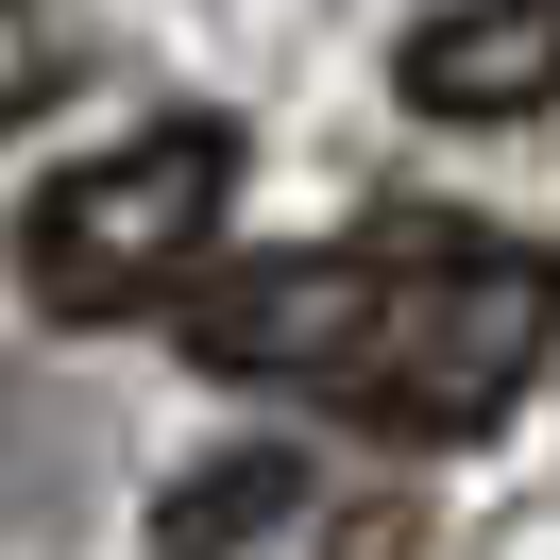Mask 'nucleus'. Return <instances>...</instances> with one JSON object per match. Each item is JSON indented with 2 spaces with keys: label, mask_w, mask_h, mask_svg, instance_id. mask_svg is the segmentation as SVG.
Wrapping results in <instances>:
<instances>
[{
  "label": "nucleus",
  "mask_w": 560,
  "mask_h": 560,
  "mask_svg": "<svg viewBox=\"0 0 560 560\" xmlns=\"http://www.w3.org/2000/svg\"><path fill=\"white\" fill-rule=\"evenodd\" d=\"M544 340H560V255L544 238L390 221L374 238V323H357L340 390L390 442H476V424H510V390L544 374Z\"/></svg>",
  "instance_id": "nucleus-1"
},
{
  "label": "nucleus",
  "mask_w": 560,
  "mask_h": 560,
  "mask_svg": "<svg viewBox=\"0 0 560 560\" xmlns=\"http://www.w3.org/2000/svg\"><path fill=\"white\" fill-rule=\"evenodd\" d=\"M221 205H238V119H137L119 153H85V171L35 187L18 289L51 323H137V306L187 289V255L221 238Z\"/></svg>",
  "instance_id": "nucleus-2"
},
{
  "label": "nucleus",
  "mask_w": 560,
  "mask_h": 560,
  "mask_svg": "<svg viewBox=\"0 0 560 560\" xmlns=\"http://www.w3.org/2000/svg\"><path fill=\"white\" fill-rule=\"evenodd\" d=\"M171 323H187V357H205V374H323V390H340L357 323H374V238H323V255L205 272Z\"/></svg>",
  "instance_id": "nucleus-3"
},
{
  "label": "nucleus",
  "mask_w": 560,
  "mask_h": 560,
  "mask_svg": "<svg viewBox=\"0 0 560 560\" xmlns=\"http://www.w3.org/2000/svg\"><path fill=\"white\" fill-rule=\"evenodd\" d=\"M408 119H544L560 103V0H442L390 51Z\"/></svg>",
  "instance_id": "nucleus-4"
},
{
  "label": "nucleus",
  "mask_w": 560,
  "mask_h": 560,
  "mask_svg": "<svg viewBox=\"0 0 560 560\" xmlns=\"http://www.w3.org/2000/svg\"><path fill=\"white\" fill-rule=\"evenodd\" d=\"M272 526H306V442H205L153 492V560H255Z\"/></svg>",
  "instance_id": "nucleus-5"
},
{
  "label": "nucleus",
  "mask_w": 560,
  "mask_h": 560,
  "mask_svg": "<svg viewBox=\"0 0 560 560\" xmlns=\"http://www.w3.org/2000/svg\"><path fill=\"white\" fill-rule=\"evenodd\" d=\"M35 85H51V18H35V0H0V137L35 119Z\"/></svg>",
  "instance_id": "nucleus-6"
}]
</instances>
